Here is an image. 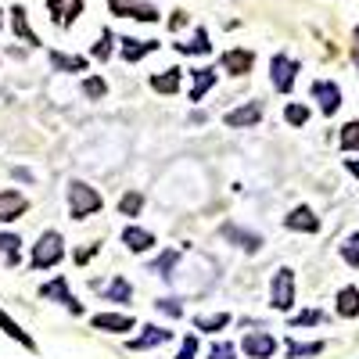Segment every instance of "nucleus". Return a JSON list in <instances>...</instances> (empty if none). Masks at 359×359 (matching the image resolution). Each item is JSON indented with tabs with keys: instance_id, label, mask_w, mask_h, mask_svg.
I'll use <instances>...</instances> for the list:
<instances>
[{
	"instance_id": "nucleus-1",
	"label": "nucleus",
	"mask_w": 359,
	"mask_h": 359,
	"mask_svg": "<svg viewBox=\"0 0 359 359\" xmlns=\"http://www.w3.org/2000/svg\"><path fill=\"white\" fill-rule=\"evenodd\" d=\"M62 255H65V241H62V233H57V230H47V233H40V241L33 245L29 266H33V269H50V266L62 262Z\"/></svg>"
},
{
	"instance_id": "nucleus-2",
	"label": "nucleus",
	"mask_w": 359,
	"mask_h": 359,
	"mask_svg": "<svg viewBox=\"0 0 359 359\" xmlns=\"http://www.w3.org/2000/svg\"><path fill=\"white\" fill-rule=\"evenodd\" d=\"M101 208V194L94 187H86L83 180H72L69 184V212L72 219H86V216H94Z\"/></svg>"
},
{
	"instance_id": "nucleus-3",
	"label": "nucleus",
	"mask_w": 359,
	"mask_h": 359,
	"mask_svg": "<svg viewBox=\"0 0 359 359\" xmlns=\"http://www.w3.org/2000/svg\"><path fill=\"white\" fill-rule=\"evenodd\" d=\"M269 306L280 313H287L294 306V273L287 266H280L273 273V280H269Z\"/></svg>"
},
{
	"instance_id": "nucleus-4",
	"label": "nucleus",
	"mask_w": 359,
	"mask_h": 359,
	"mask_svg": "<svg viewBox=\"0 0 359 359\" xmlns=\"http://www.w3.org/2000/svg\"><path fill=\"white\" fill-rule=\"evenodd\" d=\"M294 76H298V62H294V57H287V54H273V57H269V79H273V90L291 94Z\"/></svg>"
},
{
	"instance_id": "nucleus-5",
	"label": "nucleus",
	"mask_w": 359,
	"mask_h": 359,
	"mask_svg": "<svg viewBox=\"0 0 359 359\" xmlns=\"http://www.w3.org/2000/svg\"><path fill=\"white\" fill-rule=\"evenodd\" d=\"M313 97L320 101V111L323 115H334L341 108V86L331 83V79H316L313 83Z\"/></svg>"
},
{
	"instance_id": "nucleus-6",
	"label": "nucleus",
	"mask_w": 359,
	"mask_h": 359,
	"mask_svg": "<svg viewBox=\"0 0 359 359\" xmlns=\"http://www.w3.org/2000/svg\"><path fill=\"white\" fill-rule=\"evenodd\" d=\"M241 348H245L248 359H269V355L277 352V338L266 334V331H252V334H245Z\"/></svg>"
},
{
	"instance_id": "nucleus-7",
	"label": "nucleus",
	"mask_w": 359,
	"mask_h": 359,
	"mask_svg": "<svg viewBox=\"0 0 359 359\" xmlns=\"http://www.w3.org/2000/svg\"><path fill=\"white\" fill-rule=\"evenodd\" d=\"M223 118H226L230 130H248V126H255L259 118H262V101H248L241 108H230Z\"/></svg>"
},
{
	"instance_id": "nucleus-8",
	"label": "nucleus",
	"mask_w": 359,
	"mask_h": 359,
	"mask_svg": "<svg viewBox=\"0 0 359 359\" xmlns=\"http://www.w3.org/2000/svg\"><path fill=\"white\" fill-rule=\"evenodd\" d=\"M284 226H287V230H298V233H316V230H320V219L313 216L309 205H298V208H291V212H287Z\"/></svg>"
},
{
	"instance_id": "nucleus-9",
	"label": "nucleus",
	"mask_w": 359,
	"mask_h": 359,
	"mask_svg": "<svg viewBox=\"0 0 359 359\" xmlns=\"http://www.w3.org/2000/svg\"><path fill=\"white\" fill-rule=\"evenodd\" d=\"M47 11L57 25H72L83 15V0H47Z\"/></svg>"
},
{
	"instance_id": "nucleus-10",
	"label": "nucleus",
	"mask_w": 359,
	"mask_h": 359,
	"mask_svg": "<svg viewBox=\"0 0 359 359\" xmlns=\"http://www.w3.org/2000/svg\"><path fill=\"white\" fill-rule=\"evenodd\" d=\"M115 15H126V18H137V22H158V11L151 4H133V0H108Z\"/></svg>"
},
{
	"instance_id": "nucleus-11",
	"label": "nucleus",
	"mask_w": 359,
	"mask_h": 359,
	"mask_svg": "<svg viewBox=\"0 0 359 359\" xmlns=\"http://www.w3.org/2000/svg\"><path fill=\"white\" fill-rule=\"evenodd\" d=\"M25 208H29L25 194H18V191H0V223H11V219L25 216Z\"/></svg>"
},
{
	"instance_id": "nucleus-12",
	"label": "nucleus",
	"mask_w": 359,
	"mask_h": 359,
	"mask_svg": "<svg viewBox=\"0 0 359 359\" xmlns=\"http://www.w3.org/2000/svg\"><path fill=\"white\" fill-rule=\"evenodd\" d=\"M90 327H94V331H111V334L133 331V316H126V313H97L94 320H90Z\"/></svg>"
},
{
	"instance_id": "nucleus-13",
	"label": "nucleus",
	"mask_w": 359,
	"mask_h": 359,
	"mask_svg": "<svg viewBox=\"0 0 359 359\" xmlns=\"http://www.w3.org/2000/svg\"><path fill=\"white\" fill-rule=\"evenodd\" d=\"M223 237H226V241H233L237 248H245L248 255H255V252L262 248V237H259V233L241 230V226H233V223H226V226H223Z\"/></svg>"
},
{
	"instance_id": "nucleus-14",
	"label": "nucleus",
	"mask_w": 359,
	"mask_h": 359,
	"mask_svg": "<svg viewBox=\"0 0 359 359\" xmlns=\"http://www.w3.org/2000/svg\"><path fill=\"white\" fill-rule=\"evenodd\" d=\"M252 62H255L252 50H226V54H223V69H226L230 76H248V72H252Z\"/></svg>"
},
{
	"instance_id": "nucleus-15",
	"label": "nucleus",
	"mask_w": 359,
	"mask_h": 359,
	"mask_svg": "<svg viewBox=\"0 0 359 359\" xmlns=\"http://www.w3.org/2000/svg\"><path fill=\"white\" fill-rule=\"evenodd\" d=\"M40 294H43V298H57V302H65L72 313H83V306H79L76 298H72V291H69V284H65L62 277H57V280H50V284H43V287H40Z\"/></svg>"
},
{
	"instance_id": "nucleus-16",
	"label": "nucleus",
	"mask_w": 359,
	"mask_h": 359,
	"mask_svg": "<svg viewBox=\"0 0 359 359\" xmlns=\"http://www.w3.org/2000/svg\"><path fill=\"white\" fill-rule=\"evenodd\" d=\"M169 338H172V331H165V327H147V331H144L140 338H133V341H130V348H133V352L158 348V345H165Z\"/></svg>"
},
{
	"instance_id": "nucleus-17",
	"label": "nucleus",
	"mask_w": 359,
	"mask_h": 359,
	"mask_svg": "<svg viewBox=\"0 0 359 359\" xmlns=\"http://www.w3.org/2000/svg\"><path fill=\"white\" fill-rule=\"evenodd\" d=\"M118 43H123V57H126V62L133 65V62H140V57H147V54H151V50H158V40H118Z\"/></svg>"
},
{
	"instance_id": "nucleus-18",
	"label": "nucleus",
	"mask_w": 359,
	"mask_h": 359,
	"mask_svg": "<svg viewBox=\"0 0 359 359\" xmlns=\"http://www.w3.org/2000/svg\"><path fill=\"white\" fill-rule=\"evenodd\" d=\"M123 245L140 255V252H147V248L155 245V237L147 233V230H140V226H126V230H123Z\"/></svg>"
},
{
	"instance_id": "nucleus-19",
	"label": "nucleus",
	"mask_w": 359,
	"mask_h": 359,
	"mask_svg": "<svg viewBox=\"0 0 359 359\" xmlns=\"http://www.w3.org/2000/svg\"><path fill=\"white\" fill-rule=\"evenodd\" d=\"M147 83H151L155 94H176V90H180V69H162V72H155Z\"/></svg>"
},
{
	"instance_id": "nucleus-20",
	"label": "nucleus",
	"mask_w": 359,
	"mask_h": 359,
	"mask_svg": "<svg viewBox=\"0 0 359 359\" xmlns=\"http://www.w3.org/2000/svg\"><path fill=\"white\" fill-rule=\"evenodd\" d=\"M0 331H4L8 338H15V341H18L22 348H29V352H36V341L29 338V334L22 331V327H18V323H15V320H11V316L4 313V309H0Z\"/></svg>"
},
{
	"instance_id": "nucleus-21",
	"label": "nucleus",
	"mask_w": 359,
	"mask_h": 359,
	"mask_svg": "<svg viewBox=\"0 0 359 359\" xmlns=\"http://www.w3.org/2000/svg\"><path fill=\"white\" fill-rule=\"evenodd\" d=\"M338 316H345V320H352V316H359V287H341L338 291Z\"/></svg>"
},
{
	"instance_id": "nucleus-22",
	"label": "nucleus",
	"mask_w": 359,
	"mask_h": 359,
	"mask_svg": "<svg viewBox=\"0 0 359 359\" xmlns=\"http://www.w3.org/2000/svg\"><path fill=\"white\" fill-rule=\"evenodd\" d=\"M176 50H180V54H208V50H212V43H208L205 29H194V36H191L187 43H176Z\"/></svg>"
},
{
	"instance_id": "nucleus-23",
	"label": "nucleus",
	"mask_w": 359,
	"mask_h": 359,
	"mask_svg": "<svg viewBox=\"0 0 359 359\" xmlns=\"http://www.w3.org/2000/svg\"><path fill=\"white\" fill-rule=\"evenodd\" d=\"M212 86H216V72H212V69H198V72H194V90H191V101H201V97H205Z\"/></svg>"
},
{
	"instance_id": "nucleus-24",
	"label": "nucleus",
	"mask_w": 359,
	"mask_h": 359,
	"mask_svg": "<svg viewBox=\"0 0 359 359\" xmlns=\"http://www.w3.org/2000/svg\"><path fill=\"white\" fill-rule=\"evenodd\" d=\"M50 65H54V69H62V72H83V69H86V57L54 50V54H50Z\"/></svg>"
},
{
	"instance_id": "nucleus-25",
	"label": "nucleus",
	"mask_w": 359,
	"mask_h": 359,
	"mask_svg": "<svg viewBox=\"0 0 359 359\" xmlns=\"http://www.w3.org/2000/svg\"><path fill=\"white\" fill-rule=\"evenodd\" d=\"M130 294H133V287H130V280H123V277H115V280L104 287L108 302H130Z\"/></svg>"
},
{
	"instance_id": "nucleus-26",
	"label": "nucleus",
	"mask_w": 359,
	"mask_h": 359,
	"mask_svg": "<svg viewBox=\"0 0 359 359\" xmlns=\"http://www.w3.org/2000/svg\"><path fill=\"white\" fill-rule=\"evenodd\" d=\"M11 22H15V33H18L25 43H33V47L40 43V40H36V33L29 29V22H25V11H22V8H11Z\"/></svg>"
},
{
	"instance_id": "nucleus-27",
	"label": "nucleus",
	"mask_w": 359,
	"mask_h": 359,
	"mask_svg": "<svg viewBox=\"0 0 359 359\" xmlns=\"http://www.w3.org/2000/svg\"><path fill=\"white\" fill-rule=\"evenodd\" d=\"M140 208H144V194L140 191H130V194L118 198V212L123 216H140Z\"/></svg>"
},
{
	"instance_id": "nucleus-28",
	"label": "nucleus",
	"mask_w": 359,
	"mask_h": 359,
	"mask_svg": "<svg viewBox=\"0 0 359 359\" xmlns=\"http://www.w3.org/2000/svg\"><path fill=\"white\" fill-rule=\"evenodd\" d=\"M226 323H230V313H216V316H198V320H194V327H198V331H208V334H212V331H223Z\"/></svg>"
},
{
	"instance_id": "nucleus-29",
	"label": "nucleus",
	"mask_w": 359,
	"mask_h": 359,
	"mask_svg": "<svg viewBox=\"0 0 359 359\" xmlns=\"http://www.w3.org/2000/svg\"><path fill=\"white\" fill-rule=\"evenodd\" d=\"M323 352V341H309V345H302V341H287V355L291 359H302V355H320Z\"/></svg>"
},
{
	"instance_id": "nucleus-30",
	"label": "nucleus",
	"mask_w": 359,
	"mask_h": 359,
	"mask_svg": "<svg viewBox=\"0 0 359 359\" xmlns=\"http://www.w3.org/2000/svg\"><path fill=\"white\" fill-rule=\"evenodd\" d=\"M176 259H180L176 252H162V255H158V259L151 262V273H158V277H165V280H169V273H172Z\"/></svg>"
},
{
	"instance_id": "nucleus-31",
	"label": "nucleus",
	"mask_w": 359,
	"mask_h": 359,
	"mask_svg": "<svg viewBox=\"0 0 359 359\" xmlns=\"http://www.w3.org/2000/svg\"><path fill=\"white\" fill-rule=\"evenodd\" d=\"M341 147L345 151H355L359 147V118H352V123L341 126Z\"/></svg>"
},
{
	"instance_id": "nucleus-32",
	"label": "nucleus",
	"mask_w": 359,
	"mask_h": 359,
	"mask_svg": "<svg viewBox=\"0 0 359 359\" xmlns=\"http://www.w3.org/2000/svg\"><path fill=\"white\" fill-rule=\"evenodd\" d=\"M341 259H345L348 266H355V269H359V233H348V237H345V245H341Z\"/></svg>"
},
{
	"instance_id": "nucleus-33",
	"label": "nucleus",
	"mask_w": 359,
	"mask_h": 359,
	"mask_svg": "<svg viewBox=\"0 0 359 359\" xmlns=\"http://www.w3.org/2000/svg\"><path fill=\"white\" fill-rule=\"evenodd\" d=\"M284 118H287L291 126H306L309 123V108L306 104H287L284 108Z\"/></svg>"
},
{
	"instance_id": "nucleus-34",
	"label": "nucleus",
	"mask_w": 359,
	"mask_h": 359,
	"mask_svg": "<svg viewBox=\"0 0 359 359\" xmlns=\"http://www.w3.org/2000/svg\"><path fill=\"white\" fill-rule=\"evenodd\" d=\"M83 94H86V97H94V101H101V97L108 94V86H104V79H97V76H90V79L83 83Z\"/></svg>"
},
{
	"instance_id": "nucleus-35",
	"label": "nucleus",
	"mask_w": 359,
	"mask_h": 359,
	"mask_svg": "<svg viewBox=\"0 0 359 359\" xmlns=\"http://www.w3.org/2000/svg\"><path fill=\"white\" fill-rule=\"evenodd\" d=\"M327 316L320 313V309H306V313H298L294 320H291V327H313V323H323Z\"/></svg>"
},
{
	"instance_id": "nucleus-36",
	"label": "nucleus",
	"mask_w": 359,
	"mask_h": 359,
	"mask_svg": "<svg viewBox=\"0 0 359 359\" xmlns=\"http://www.w3.org/2000/svg\"><path fill=\"white\" fill-rule=\"evenodd\" d=\"M208 359H237L233 341H216L212 348H208Z\"/></svg>"
},
{
	"instance_id": "nucleus-37",
	"label": "nucleus",
	"mask_w": 359,
	"mask_h": 359,
	"mask_svg": "<svg viewBox=\"0 0 359 359\" xmlns=\"http://www.w3.org/2000/svg\"><path fill=\"white\" fill-rule=\"evenodd\" d=\"M158 309H162L165 316H176V320L184 316V306H180L176 298H158Z\"/></svg>"
},
{
	"instance_id": "nucleus-38",
	"label": "nucleus",
	"mask_w": 359,
	"mask_h": 359,
	"mask_svg": "<svg viewBox=\"0 0 359 359\" xmlns=\"http://www.w3.org/2000/svg\"><path fill=\"white\" fill-rule=\"evenodd\" d=\"M194 355H198V338H194V334H187V338H184V345H180V355H176V359H194Z\"/></svg>"
},
{
	"instance_id": "nucleus-39",
	"label": "nucleus",
	"mask_w": 359,
	"mask_h": 359,
	"mask_svg": "<svg viewBox=\"0 0 359 359\" xmlns=\"http://www.w3.org/2000/svg\"><path fill=\"white\" fill-rule=\"evenodd\" d=\"M108 54H111V33H108V29H104V33H101V43L94 47V57H97V62H104Z\"/></svg>"
},
{
	"instance_id": "nucleus-40",
	"label": "nucleus",
	"mask_w": 359,
	"mask_h": 359,
	"mask_svg": "<svg viewBox=\"0 0 359 359\" xmlns=\"http://www.w3.org/2000/svg\"><path fill=\"white\" fill-rule=\"evenodd\" d=\"M18 245H22V241H18V237H15V233H0V252H8L11 259H15V252H18Z\"/></svg>"
},
{
	"instance_id": "nucleus-41",
	"label": "nucleus",
	"mask_w": 359,
	"mask_h": 359,
	"mask_svg": "<svg viewBox=\"0 0 359 359\" xmlns=\"http://www.w3.org/2000/svg\"><path fill=\"white\" fill-rule=\"evenodd\" d=\"M352 57H355V65H359V25H355V33H352Z\"/></svg>"
},
{
	"instance_id": "nucleus-42",
	"label": "nucleus",
	"mask_w": 359,
	"mask_h": 359,
	"mask_svg": "<svg viewBox=\"0 0 359 359\" xmlns=\"http://www.w3.org/2000/svg\"><path fill=\"white\" fill-rule=\"evenodd\" d=\"M184 22H187V18H184V11H176V15L169 18V25H172V29H180V25H184Z\"/></svg>"
},
{
	"instance_id": "nucleus-43",
	"label": "nucleus",
	"mask_w": 359,
	"mask_h": 359,
	"mask_svg": "<svg viewBox=\"0 0 359 359\" xmlns=\"http://www.w3.org/2000/svg\"><path fill=\"white\" fill-rule=\"evenodd\" d=\"M345 165H348V172H352V176H359V162H355V158H348Z\"/></svg>"
},
{
	"instance_id": "nucleus-44",
	"label": "nucleus",
	"mask_w": 359,
	"mask_h": 359,
	"mask_svg": "<svg viewBox=\"0 0 359 359\" xmlns=\"http://www.w3.org/2000/svg\"><path fill=\"white\" fill-rule=\"evenodd\" d=\"M0 25H4V18H0Z\"/></svg>"
}]
</instances>
